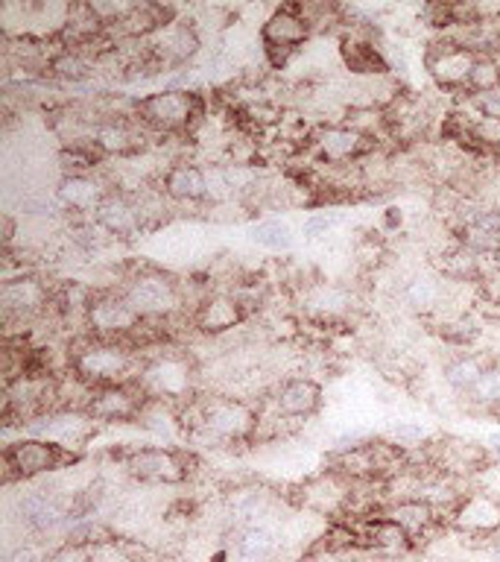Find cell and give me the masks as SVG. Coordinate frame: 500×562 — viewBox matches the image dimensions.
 Masks as SVG:
<instances>
[{"label":"cell","instance_id":"obj_1","mask_svg":"<svg viewBox=\"0 0 500 562\" xmlns=\"http://www.w3.org/2000/svg\"><path fill=\"white\" fill-rule=\"evenodd\" d=\"M70 369L86 381L91 390L100 386L123 384L138 375L144 355L129 342L114 340H96L91 334H79L77 340H70L68 346Z\"/></svg>","mask_w":500,"mask_h":562},{"label":"cell","instance_id":"obj_2","mask_svg":"<svg viewBox=\"0 0 500 562\" xmlns=\"http://www.w3.org/2000/svg\"><path fill=\"white\" fill-rule=\"evenodd\" d=\"M135 117L144 130L161 138H193L208 121L205 97L188 88H164L135 100Z\"/></svg>","mask_w":500,"mask_h":562},{"label":"cell","instance_id":"obj_3","mask_svg":"<svg viewBox=\"0 0 500 562\" xmlns=\"http://www.w3.org/2000/svg\"><path fill=\"white\" fill-rule=\"evenodd\" d=\"M135 381L147 398H161V402H170L175 407H182L200 395V390H196V360L188 349H175L173 342L147 351Z\"/></svg>","mask_w":500,"mask_h":562},{"label":"cell","instance_id":"obj_4","mask_svg":"<svg viewBox=\"0 0 500 562\" xmlns=\"http://www.w3.org/2000/svg\"><path fill=\"white\" fill-rule=\"evenodd\" d=\"M121 293L144 319H170L184 314V281L158 267H138L121 281Z\"/></svg>","mask_w":500,"mask_h":562},{"label":"cell","instance_id":"obj_5","mask_svg":"<svg viewBox=\"0 0 500 562\" xmlns=\"http://www.w3.org/2000/svg\"><path fill=\"white\" fill-rule=\"evenodd\" d=\"M123 472L138 483H156V486H179L188 483L196 472V454L188 448L175 446H147L132 448L123 454Z\"/></svg>","mask_w":500,"mask_h":562},{"label":"cell","instance_id":"obj_6","mask_svg":"<svg viewBox=\"0 0 500 562\" xmlns=\"http://www.w3.org/2000/svg\"><path fill=\"white\" fill-rule=\"evenodd\" d=\"M144 316L129 305V299L123 296L121 288H103L91 293V302L86 307V323L82 331L96 337V340L129 342L135 346Z\"/></svg>","mask_w":500,"mask_h":562},{"label":"cell","instance_id":"obj_7","mask_svg":"<svg viewBox=\"0 0 500 562\" xmlns=\"http://www.w3.org/2000/svg\"><path fill=\"white\" fill-rule=\"evenodd\" d=\"M82 460L77 448L59 446L53 439L24 437L9 442L3 448V465H7V481H35L42 474H50L56 469L73 465Z\"/></svg>","mask_w":500,"mask_h":562},{"label":"cell","instance_id":"obj_8","mask_svg":"<svg viewBox=\"0 0 500 562\" xmlns=\"http://www.w3.org/2000/svg\"><path fill=\"white\" fill-rule=\"evenodd\" d=\"M314 38V30L302 15V3H281L261 24V50L272 70L287 68L307 42Z\"/></svg>","mask_w":500,"mask_h":562},{"label":"cell","instance_id":"obj_9","mask_svg":"<svg viewBox=\"0 0 500 562\" xmlns=\"http://www.w3.org/2000/svg\"><path fill=\"white\" fill-rule=\"evenodd\" d=\"M53 296L56 288H50L42 276L35 272H18L7 276L0 284V311H3V323H35L42 316L53 314Z\"/></svg>","mask_w":500,"mask_h":562},{"label":"cell","instance_id":"obj_10","mask_svg":"<svg viewBox=\"0 0 500 562\" xmlns=\"http://www.w3.org/2000/svg\"><path fill=\"white\" fill-rule=\"evenodd\" d=\"M474 61H477V53L451 42L445 35H433L424 47V70L433 79V86L445 94H465Z\"/></svg>","mask_w":500,"mask_h":562},{"label":"cell","instance_id":"obj_11","mask_svg":"<svg viewBox=\"0 0 500 562\" xmlns=\"http://www.w3.org/2000/svg\"><path fill=\"white\" fill-rule=\"evenodd\" d=\"M252 314L254 311L246 305V299L237 290L214 288L191 311V328L200 337H223V334L240 328Z\"/></svg>","mask_w":500,"mask_h":562},{"label":"cell","instance_id":"obj_12","mask_svg":"<svg viewBox=\"0 0 500 562\" xmlns=\"http://www.w3.org/2000/svg\"><path fill=\"white\" fill-rule=\"evenodd\" d=\"M305 147L314 153L316 165H357L377 144L366 140L345 123H322L307 132Z\"/></svg>","mask_w":500,"mask_h":562},{"label":"cell","instance_id":"obj_13","mask_svg":"<svg viewBox=\"0 0 500 562\" xmlns=\"http://www.w3.org/2000/svg\"><path fill=\"white\" fill-rule=\"evenodd\" d=\"M94 226L103 232V235H112L117 240H129V237L140 235L144 228L149 226L147 211H144V202H140L138 193L132 191H109L100 209L94 211Z\"/></svg>","mask_w":500,"mask_h":562},{"label":"cell","instance_id":"obj_14","mask_svg":"<svg viewBox=\"0 0 500 562\" xmlns=\"http://www.w3.org/2000/svg\"><path fill=\"white\" fill-rule=\"evenodd\" d=\"M144 402H147V395H144L138 381L132 378V381H123V384L94 390L86 404V413L94 422H103V425H121V422L138 419Z\"/></svg>","mask_w":500,"mask_h":562},{"label":"cell","instance_id":"obj_15","mask_svg":"<svg viewBox=\"0 0 500 562\" xmlns=\"http://www.w3.org/2000/svg\"><path fill=\"white\" fill-rule=\"evenodd\" d=\"M447 527L471 539H491L500 533V498L491 492H465L454 507Z\"/></svg>","mask_w":500,"mask_h":562},{"label":"cell","instance_id":"obj_16","mask_svg":"<svg viewBox=\"0 0 500 562\" xmlns=\"http://www.w3.org/2000/svg\"><path fill=\"white\" fill-rule=\"evenodd\" d=\"M270 402L275 404V411H279L284 419L305 422L314 419L316 413L322 411L325 390L316 378L289 375L272 390Z\"/></svg>","mask_w":500,"mask_h":562},{"label":"cell","instance_id":"obj_17","mask_svg":"<svg viewBox=\"0 0 500 562\" xmlns=\"http://www.w3.org/2000/svg\"><path fill=\"white\" fill-rule=\"evenodd\" d=\"M109 191L114 188L100 182V176H61V182L56 184V205L73 217L94 220V211L109 196Z\"/></svg>","mask_w":500,"mask_h":562},{"label":"cell","instance_id":"obj_18","mask_svg":"<svg viewBox=\"0 0 500 562\" xmlns=\"http://www.w3.org/2000/svg\"><path fill=\"white\" fill-rule=\"evenodd\" d=\"M158 188L170 202H182V205L205 202L208 200V170H202L193 161H175L167 167Z\"/></svg>","mask_w":500,"mask_h":562},{"label":"cell","instance_id":"obj_19","mask_svg":"<svg viewBox=\"0 0 500 562\" xmlns=\"http://www.w3.org/2000/svg\"><path fill=\"white\" fill-rule=\"evenodd\" d=\"M386 516L393 518L395 525H401L410 533L412 542H419L421 536H428L433 527H439V513L428 498H404L386 504Z\"/></svg>","mask_w":500,"mask_h":562},{"label":"cell","instance_id":"obj_20","mask_svg":"<svg viewBox=\"0 0 500 562\" xmlns=\"http://www.w3.org/2000/svg\"><path fill=\"white\" fill-rule=\"evenodd\" d=\"M498 360L489 358V355H477V351H463V355H456V358H451L442 367V375H445V381L451 386H454L456 393L465 395L468 390H474L477 386V381H480L486 372H489L491 367H495Z\"/></svg>","mask_w":500,"mask_h":562},{"label":"cell","instance_id":"obj_21","mask_svg":"<svg viewBox=\"0 0 500 562\" xmlns=\"http://www.w3.org/2000/svg\"><path fill=\"white\" fill-rule=\"evenodd\" d=\"M96 74V56L86 50H68V47H59L53 53L50 68H47V77L56 79V82H65V86H79V82H88V79Z\"/></svg>","mask_w":500,"mask_h":562},{"label":"cell","instance_id":"obj_22","mask_svg":"<svg viewBox=\"0 0 500 562\" xmlns=\"http://www.w3.org/2000/svg\"><path fill=\"white\" fill-rule=\"evenodd\" d=\"M404 302L416 311V314H436L439 307L445 305L447 299V281L430 279V276H416L404 284L401 290Z\"/></svg>","mask_w":500,"mask_h":562},{"label":"cell","instance_id":"obj_23","mask_svg":"<svg viewBox=\"0 0 500 562\" xmlns=\"http://www.w3.org/2000/svg\"><path fill=\"white\" fill-rule=\"evenodd\" d=\"M144 430L156 434V437L173 439L175 434H182V407H175L170 402H161V398H147L144 407H140L138 419H135Z\"/></svg>","mask_w":500,"mask_h":562},{"label":"cell","instance_id":"obj_24","mask_svg":"<svg viewBox=\"0 0 500 562\" xmlns=\"http://www.w3.org/2000/svg\"><path fill=\"white\" fill-rule=\"evenodd\" d=\"M275 551H279V539H275V533H272L270 527L246 525L243 530L237 533V553H240L246 562H266Z\"/></svg>","mask_w":500,"mask_h":562},{"label":"cell","instance_id":"obj_25","mask_svg":"<svg viewBox=\"0 0 500 562\" xmlns=\"http://www.w3.org/2000/svg\"><path fill=\"white\" fill-rule=\"evenodd\" d=\"M480 323H477L471 314L445 316V319L439 323V337H442L447 346H454V349H471L474 342L480 340Z\"/></svg>","mask_w":500,"mask_h":562},{"label":"cell","instance_id":"obj_26","mask_svg":"<svg viewBox=\"0 0 500 562\" xmlns=\"http://www.w3.org/2000/svg\"><path fill=\"white\" fill-rule=\"evenodd\" d=\"M252 240L261 249H270V252H284L293 246V228L279 217H266L252 223Z\"/></svg>","mask_w":500,"mask_h":562},{"label":"cell","instance_id":"obj_27","mask_svg":"<svg viewBox=\"0 0 500 562\" xmlns=\"http://www.w3.org/2000/svg\"><path fill=\"white\" fill-rule=\"evenodd\" d=\"M500 86V59L498 56H477L474 61L471 77H468V86H465V97L489 94Z\"/></svg>","mask_w":500,"mask_h":562},{"label":"cell","instance_id":"obj_28","mask_svg":"<svg viewBox=\"0 0 500 562\" xmlns=\"http://www.w3.org/2000/svg\"><path fill=\"white\" fill-rule=\"evenodd\" d=\"M342 223H345V217L337 214V211H316V214H310V217L302 223V235H305L307 240H319V237L333 235V228H340Z\"/></svg>","mask_w":500,"mask_h":562},{"label":"cell","instance_id":"obj_29","mask_svg":"<svg viewBox=\"0 0 500 562\" xmlns=\"http://www.w3.org/2000/svg\"><path fill=\"white\" fill-rule=\"evenodd\" d=\"M386 437L393 439L395 446L401 448H424L421 442H428V430L421 428V425H412V422H395V425H389V430H386Z\"/></svg>","mask_w":500,"mask_h":562},{"label":"cell","instance_id":"obj_30","mask_svg":"<svg viewBox=\"0 0 500 562\" xmlns=\"http://www.w3.org/2000/svg\"><path fill=\"white\" fill-rule=\"evenodd\" d=\"M47 562H94V544L65 539L59 548L47 553Z\"/></svg>","mask_w":500,"mask_h":562},{"label":"cell","instance_id":"obj_31","mask_svg":"<svg viewBox=\"0 0 500 562\" xmlns=\"http://www.w3.org/2000/svg\"><path fill=\"white\" fill-rule=\"evenodd\" d=\"M468 105L474 109V114L480 117V121H489V123H500V86L489 94H477V97H468Z\"/></svg>","mask_w":500,"mask_h":562},{"label":"cell","instance_id":"obj_32","mask_svg":"<svg viewBox=\"0 0 500 562\" xmlns=\"http://www.w3.org/2000/svg\"><path fill=\"white\" fill-rule=\"evenodd\" d=\"M486 448H489L491 460H498L500 463V434H491L489 442H486Z\"/></svg>","mask_w":500,"mask_h":562}]
</instances>
